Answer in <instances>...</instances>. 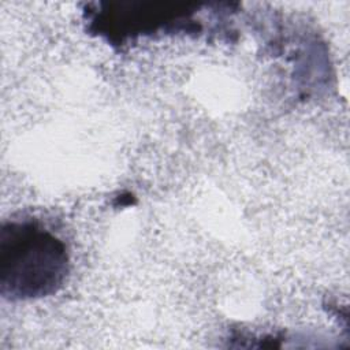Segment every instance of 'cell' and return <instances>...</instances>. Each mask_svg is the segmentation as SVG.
Instances as JSON below:
<instances>
[{
    "instance_id": "1",
    "label": "cell",
    "mask_w": 350,
    "mask_h": 350,
    "mask_svg": "<svg viewBox=\"0 0 350 350\" xmlns=\"http://www.w3.org/2000/svg\"><path fill=\"white\" fill-rule=\"evenodd\" d=\"M3 290L34 297L51 293L66 273L63 243L33 224H11L3 230L0 249Z\"/></svg>"
}]
</instances>
